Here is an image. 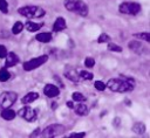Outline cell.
Wrapping results in <instances>:
<instances>
[{"label": "cell", "instance_id": "6da1fadb", "mask_svg": "<svg viewBox=\"0 0 150 138\" xmlns=\"http://www.w3.org/2000/svg\"><path fill=\"white\" fill-rule=\"evenodd\" d=\"M107 87L114 92H127V91L134 90V84L130 81H127L123 78L109 80V82L107 83Z\"/></svg>", "mask_w": 150, "mask_h": 138}, {"label": "cell", "instance_id": "7a4b0ae2", "mask_svg": "<svg viewBox=\"0 0 150 138\" xmlns=\"http://www.w3.org/2000/svg\"><path fill=\"white\" fill-rule=\"evenodd\" d=\"M64 7L67 11L76 13L81 16L88 15V6L81 0H64Z\"/></svg>", "mask_w": 150, "mask_h": 138}, {"label": "cell", "instance_id": "3957f363", "mask_svg": "<svg viewBox=\"0 0 150 138\" xmlns=\"http://www.w3.org/2000/svg\"><path fill=\"white\" fill-rule=\"evenodd\" d=\"M19 14L26 18H41L45 15V11L38 6H23L19 8Z\"/></svg>", "mask_w": 150, "mask_h": 138}, {"label": "cell", "instance_id": "277c9868", "mask_svg": "<svg viewBox=\"0 0 150 138\" xmlns=\"http://www.w3.org/2000/svg\"><path fill=\"white\" fill-rule=\"evenodd\" d=\"M18 98V95L16 92L14 91H5L0 95V106L2 109H6V108H11L14 102L16 101Z\"/></svg>", "mask_w": 150, "mask_h": 138}, {"label": "cell", "instance_id": "5b68a950", "mask_svg": "<svg viewBox=\"0 0 150 138\" xmlns=\"http://www.w3.org/2000/svg\"><path fill=\"white\" fill-rule=\"evenodd\" d=\"M120 12L128 15H137L141 12V5L137 2H123L120 5Z\"/></svg>", "mask_w": 150, "mask_h": 138}, {"label": "cell", "instance_id": "8992f818", "mask_svg": "<svg viewBox=\"0 0 150 138\" xmlns=\"http://www.w3.org/2000/svg\"><path fill=\"white\" fill-rule=\"evenodd\" d=\"M48 61V55H41V56H38L35 58H32L29 61H26L23 63V69L26 71H29V70H33L35 68H39L40 65L45 64L46 62Z\"/></svg>", "mask_w": 150, "mask_h": 138}, {"label": "cell", "instance_id": "52a82bcc", "mask_svg": "<svg viewBox=\"0 0 150 138\" xmlns=\"http://www.w3.org/2000/svg\"><path fill=\"white\" fill-rule=\"evenodd\" d=\"M64 131H66V129H64L63 125H61V124H52V125L47 126L43 130L42 136L43 137H57V136L63 134Z\"/></svg>", "mask_w": 150, "mask_h": 138}, {"label": "cell", "instance_id": "ba28073f", "mask_svg": "<svg viewBox=\"0 0 150 138\" xmlns=\"http://www.w3.org/2000/svg\"><path fill=\"white\" fill-rule=\"evenodd\" d=\"M19 116L28 122H33L36 117V112L30 106H23L19 110Z\"/></svg>", "mask_w": 150, "mask_h": 138}, {"label": "cell", "instance_id": "9c48e42d", "mask_svg": "<svg viewBox=\"0 0 150 138\" xmlns=\"http://www.w3.org/2000/svg\"><path fill=\"white\" fill-rule=\"evenodd\" d=\"M64 76H66L68 80H70L71 82H75V83H79L80 80H81V77H80V75L77 74V71H76L74 68H71V67H68V68L64 70Z\"/></svg>", "mask_w": 150, "mask_h": 138}, {"label": "cell", "instance_id": "30bf717a", "mask_svg": "<svg viewBox=\"0 0 150 138\" xmlns=\"http://www.w3.org/2000/svg\"><path fill=\"white\" fill-rule=\"evenodd\" d=\"M43 92H45V95H46L47 97L53 98V97H56V96L60 94V90H59V88H57L56 85H54V84H47V85H45V88H43Z\"/></svg>", "mask_w": 150, "mask_h": 138}, {"label": "cell", "instance_id": "8fae6325", "mask_svg": "<svg viewBox=\"0 0 150 138\" xmlns=\"http://www.w3.org/2000/svg\"><path fill=\"white\" fill-rule=\"evenodd\" d=\"M6 67H14L18 62H19V57L13 51H9L6 54Z\"/></svg>", "mask_w": 150, "mask_h": 138}, {"label": "cell", "instance_id": "7c38bea8", "mask_svg": "<svg viewBox=\"0 0 150 138\" xmlns=\"http://www.w3.org/2000/svg\"><path fill=\"white\" fill-rule=\"evenodd\" d=\"M128 46H129V48H130L132 51H135L136 54H141V53H143V51L145 50L144 46H143L141 42H138V41H130V42L128 43Z\"/></svg>", "mask_w": 150, "mask_h": 138}, {"label": "cell", "instance_id": "4fadbf2b", "mask_svg": "<svg viewBox=\"0 0 150 138\" xmlns=\"http://www.w3.org/2000/svg\"><path fill=\"white\" fill-rule=\"evenodd\" d=\"M64 28H66V20H64L62 16H59V18L55 20L54 25H53V30H54V32H61V30H63Z\"/></svg>", "mask_w": 150, "mask_h": 138}, {"label": "cell", "instance_id": "5bb4252c", "mask_svg": "<svg viewBox=\"0 0 150 138\" xmlns=\"http://www.w3.org/2000/svg\"><path fill=\"white\" fill-rule=\"evenodd\" d=\"M38 98H39V94L35 92V91H30V92H28L27 95H25V96L22 97L21 102H22L23 104H28V103L34 102V101L38 99Z\"/></svg>", "mask_w": 150, "mask_h": 138}, {"label": "cell", "instance_id": "9a60e30c", "mask_svg": "<svg viewBox=\"0 0 150 138\" xmlns=\"http://www.w3.org/2000/svg\"><path fill=\"white\" fill-rule=\"evenodd\" d=\"M74 110H75V112H76L77 115H80V116H87L88 112H89L88 106H87L86 104H83V103H80V104H77L76 106H74Z\"/></svg>", "mask_w": 150, "mask_h": 138}, {"label": "cell", "instance_id": "2e32d148", "mask_svg": "<svg viewBox=\"0 0 150 138\" xmlns=\"http://www.w3.org/2000/svg\"><path fill=\"white\" fill-rule=\"evenodd\" d=\"M42 26H43L42 22L36 23V22H32V21H27L26 25H25V27H26V29H27L28 32H36V30H39Z\"/></svg>", "mask_w": 150, "mask_h": 138}, {"label": "cell", "instance_id": "e0dca14e", "mask_svg": "<svg viewBox=\"0 0 150 138\" xmlns=\"http://www.w3.org/2000/svg\"><path fill=\"white\" fill-rule=\"evenodd\" d=\"M1 117H2L4 119H6V120H12V119L15 118V111H13V110L9 109V108H6V109L2 110Z\"/></svg>", "mask_w": 150, "mask_h": 138}, {"label": "cell", "instance_id": "ac0fdd59", "mask_svg": "<svg viewBox=\"0 0 150 138\" xmlns=\"http://www.w3.org/2000/svg\"><path fill=\"white\" fill-rule=\"evenodd\" d=\"M35 39L39 41V42H42V43H47L52 40V34L50 33H40L35 36Z\"/></svg>", "mask_w": 150, "mask_h": 138}, {"label": "cell", "instance_id": "d6986e66", "mask_svg": "<svg viewBox=\"0 0 150 138\" xmlns=\"http://www.w3.org/2000/svg\"><path fill=\"white\" fill-rule=\"evenodd\" d=\"M132 131L135 133H137V134H142V133L145 132V125L143 123H141V122H137V123H135L132 125Z\"/></svg>", "mask_w": 150, "mask_h": 138}, {"label": "cell", "instance_id": "ffe728a7", "mask_svg": "<svg viewBox=\"0 0 150 138\" xmlns=\"http://www.w3.org/2000/svg\"><path fill=\"white\" fill-rule=\"evenodd\" d=\"M9 77H11V74H9V71H8L6 68L0 69V81H1V82H6V81H8Z\"/></svg>", "mask_w": 150, "mask_h": 138}, {"label": "cell", "instance_id": "44dd1931", "mask_svg": "<svg viewBox=\"0 0 150 138\" xmlns=\"http://www.w3.org/2000/svg\"><path fill=\"white\" fill-rule=\"evenodd\" d=\"M22 29H23V23H22V22H20V21H18V22H15V23H14V26H13V28H12V33L16 35V34L21 33V32H22Z\"/></svg>", "mask_w": 150, "mask_h": 138}, {"label": "cell", "instance_id": "7402d4cb", "mask_svg": "<svg viewBox=\"0 0 150 138\" xmlns=\"http://www.w3.org/2000/svg\"><path fill=\"white\" fill-rule=\"evenodd\" d=\"M134 36L137 37V39L144 40V41H146V42H150V34H149V33H135Z\"/></svg>", "mask_w": 150, "mask_h": 138}, {"label": "cell", "instance_id": "603a6c76", "mask_svg": "<svg viewBox=\"0 0 150 138\" xmlns=\"http://www.w3.org/2000/svg\"><path fill=\"white\" fill-rule=\"evenodd\" d=\"M71 98H73L75 102H82V101H84V99H86V98H84V96H83L81 92H73Z\"/></svg>", "mask_w": 150, "mask_h": 138}, {"label": "cell", "instance_id": "cb8c5ba5", "mask_svg": "<svg viewBox=\"0 0 150 138\" xmlns=\"http://www.w3.org/2000/svg\"><path fill=\"white\" fill-rule=\"evenodd\" d=\"M79 75H80V77H81L82 80H91V78H93V74L89 73V71H84V70H82Z\"/></svg>", "mask_w": 150, "mask_h": 138}, {"label": "cell", "instance_id": "d4e9b609", "mask_svg": "<svg viewBox=\"0 0 150 138\" xmlns=\"http://www.w3.org/2000/svg\"><path fill=\"white\" fill-rule=\"evenodd\" d=\"M108 49L110 50V51H122V47H120V46H117V44H115V43H109L108 44Z\"/></svg>", "mask_w": 150, "mask_h": 138}, {"label": "cell", "instance_id": "484cf974", "mask_svg": "<svg viewBox=\"0 0 150 138\" xmlns=\"http://www.w3.org/2000/svg\"><path fill=\"white\" fill-rule=\"evenodd\" d=\"M94 85H95V88H96L98 91H103V90L107 88V85H105L102 81H96V82L94 83Z\"/></svg>", "mask_w": 150, "mask_h": 138}, {"label": "cell", "instance_id": "4316f807", "mask_svg": "<svg viewBox=\"0 0 150 138\" xmlns=\"http://www.w3.org/2000/svg\"><path fill=\"white\" fill-rule=\"evenodd\" d=\"M0 11L2 13H7L8 12V4L6 0H0Z\"/></svg>", "mask_w": 150, "mask_h": 138}, {"label": "cell", "instance_id": "83f0119b", "mask_svg": "<svg viewBox=\"0 0 150 138\" xmlns=\"http://www.w3.org/2000/svg\"><path fill=\"white\" fill-rule=\"evenodd\" d=\"M109 40H110L109 35H108V34H105V33H103V34H101V35L98 36L97 42H98V43H102V42H108Z\"/></svg>", "mask_w": 150, "mask_h": 138}, {"label": "cell", "instance_id": "f1b7e54d", "mask_svg": "<svg viewBox=\"0 0 150 138\" xmlns=\"http://www.w3.org/2000/svg\"><path fill=\"white\" fill-rule=\"evenodd\" d=\"M84 64H86V67H88V68H93V67L95 65V60H94L93 57H87V58L84 60Z\"/></svg>", "mask_w": 150, "mask_h": 138}, {"label": "cell", "instance_id": "f546056e", "mask_svg": "<svg viewBox=\"0 0 150 138\" xmlns=\"http://www.w3.org/2000/svg\"><path fill=\"white\" fill-rule=\"evenodd\" d=\"M86 136V133L84 132H74V133H70L69 134V137H71V138H82V137H84Z\"/></svg>", "mask_w": 150, "mask_h": 138}, {"label": "cell", "instance_id": "4dcf8cb0", "mask_svg": "<svg viewBox=\"0 0 150 138\" xmlns=\"http://www.w3.org/2000/svg\"><path fill=\"white\" fill-rule=\"evenodd\" d=\"M6 54H7V49H6V47L2 46V44H0V58H4V57L6 56Z\"/></svg>", "mask_w": 150, "mask_h": 138}, {"label": "cell", "instance_id": "1f68e13d", "mask_svg": "<svg viewBox=\"0 0 150 138\" xmlns=\"http://www.w3.org/2000/svg\"><path fill=\"white\" fill-rule=\"evenodd\" d=\"M39 133H40V129H35V131L30 134V137H35V136H39Z\"/></svg>", "mask_w": 150, "mask_h": 138}, {"label": "cell", "instance_id": "d6a6232c", "mask_svg": "<svg viewBox=\"0 0 150 138\" xmlns=\"http://www.w3.org/2000/svg\"><path fill=\"white\" fill-rule=\"evenodd\" d=\"M67 105H68V108H74V104H73V102H71V101L67 102Z\"/></svg>", "mask_w": 150, "mask_h": 138}, {"label": "cell", "instance_id": "836d02e7", "mask_svg": "<svg viewBox=\"0 0 150 138\" xmlns=\"http://www.w3.org/2000/svg\"><path fill=\"white\" fill-rule=\"evenodd\" d=\"M114 124H115V125H118V124H120V118H115Z\"/></svg>", "mask_w": 150, "mask_h": 138}]
</instances>
